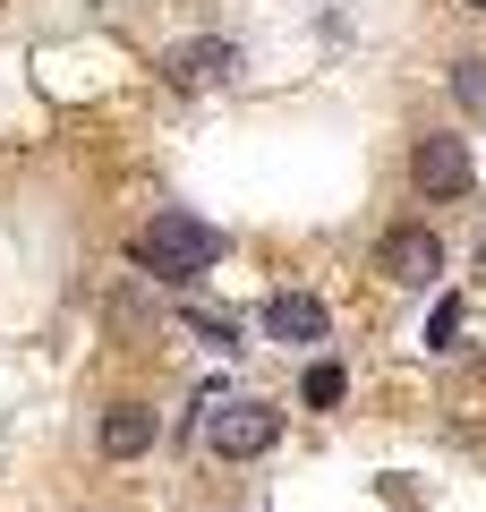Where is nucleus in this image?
Listing matches in <instances>:
<instances>
[{
    "label": "nucleus",
    "mask_w": 486,
    "mask_h": 512,
    "mask_svg": "<svg viewBox=\"0 0 486 512\" xmlns=\"http://www.w3.org/2000/svg\"><path fill=\"white\" fill-rule=\"evenodd\" d=\"M128 256H137L154 282H197V274H214V265H222V231L205 214H180V205H171V214H154L137 231V248H128Z\"/></svg>",
    "instance_id": "f257e3e1"
},
{
    "label": "nucleus",
    "mask_w": 486,
    "mask_h": 512,
    "mask_svg": "<svg viewBox=\"0 0 486 512\" xmlns=\"http://www.w3.org/2000/svg\"><path fill=\"white\" fill-rule=\"evenodd\" d=\"M342 393H350V376H342L333 359H324V367H307V384H299V402H307V410H333Z\"/></svg>",
    "instance_id": "6e6552de"
},
{
    "label": "nucleus",
    "mask_w": 486,
    "mask_h": 512,
    "mask_svg": "<svg viewBox=\"0 0 486 512\" xmlns=\"http://www.w3.org/2000/svg\"><path fill=\"white\" fill-rule=\"evenodd\" d=\"M478 256H486V248H478Z\"/></svg>",
    "instance_id": "ddd939ff"
},
{
    "label": "nucleus",
    "mask_w": 486,
    "mask_h": 512,
    "mask_svg": "<svg viewBox=\"0 0 486 512\" xmlns=\"http://www.w3.org/2000/svg\"><path fill=\"white\" fill-rule=\"evenodd\" d=\"M452 103H461V111H486V60H452Z\"/></svg>",
    "instance_id": "9d476101"
},
{
    "label": "nucleus",
    "mask_w": 486,
    "mask_h": 512,
    "mask_svg": "<svg viewBox=\"0 0 486 512\" xmlns=\"http://www.w3.org/2000/svg\"><path fill=\"white\" fill-rule=\"evenodd\" d=\"M376 274L401 282V291H427V282L444 274V239H435L427 222H401V231L376 239Z\"/></svg>",
    "instance_id": "39448f33"
},
{
    "label": "nucleus",
    "mask_w": 486,
    "mask_h": 512,
    "mask_svg": "<svg viewBox=\"0 0 486 512\" xmlns=\"http://www.w3.org/2000/svg\"><path fill=\"white\" fill-rule=\"evenodd\" d=\"M265 333H273V342H290V350H307V342L333 333V316H324L316 291H273L265 299Z\"/></svg>",
    "instance_id": "423d86ee"
},
{
    "label": "nucleus",
    "mask_w": 486,
    "mask_h": 512,
    "mask_svg": "<svg viewBox=\"0 0 486 512\" xmlns=\"http://www.w3.org/2000/svg\"><path fill=\"white\" fill-rule=\"evenodd\" d=\"M239 77V43L231 35H188L162 52V86H180V94H205V86H231Z\"/></svg>",
    "instance_id": "20e7f679"
},
{
    "label": "nucleus",
    "mask_w": 486,
    "mask_h": 512,
    "mask_svg": "<svg viewBox=\"0 0 486 512\" xmlns=\"http://www.w3.org/2000/svg\"><path fill=\"white\" fill-rule=\"evenodd\" d=\"M461 9H478V18H486V0H461Z\"/></svg>",
    "instance_id": "f8f14e48"
},
{
    "label": "nucleus",
    "mask_w": 486,
    "mask_h": 512,
    "mask_svg": "<svg viewBox=\"0 0 486 512\" xmlns=\"http://www.w3.org/2000/svg\"><path fill=\"white\" fill-rule=\"evenodd\" d=\"M154 436H162V419H154L145 402H111V410H103V453H111V461L154 453Z\"/></svg>",
    "instance_id": "0eeeda50"
},
{
    "label": "nucleus",
    "mask_w": 486,
    "mask_h": 512,
    "mask_svg": "<svg viewBox=\"0 0 486 512\" xmlns=\"http://www.w3.org/2000/svg\"><path fill=\"white\" fill-rule=\"evenodd\" d=\"M452 333H461V299H435V316H427V350H452Z\"/></svg>",
    "instance_id": "9b49d317"
},
{
    "label": "nucleus",
    "mask_w": 486,
    "mask_h": 512,
    "mask_svg": "<svg viewBox=\"0 0 486 512\" xmlns=\"http://www.w3.org/2000/svg\"><path fill=\"white\" fill-rule=\"evenodd\" d=\"M180 325L197 333V342H214V350H239V325H231V316H214V308H180Z\"/></svg>",
    "instance_id": "1a4fd4ad"
},
{
    "label": "nucleus",
    "mask_w": 486,
    "mask_h": 512,
    "mask_svg": "<svg viewBox=\"0 0 486 512\" xmlns=\"http://www.w3.org/2000/svg\"><path fill=\"white\" fill-rule=\"evenodd\" d=\"M205 410H214L205 419V453H222V461H256L282 444V410L273 402H205Z\"/></svg>",
    "instance_id": "f03ea898"
},
{
    "label": "nucleus",
    "mask_w": 486,
    "mask_h": 512,
    "mask_svg": "<svg viewBox=\"0 0 486 512\" xmlns=\"http://www.w3.org/2000/svg\"><path fill=\"white\" fill-rule=\"evenodd\" d=\"M469 180H478V163H469V146L461 137H444V128H427L410 146V188L427 205H452V197H469Z\"/></svg>",
    "instance_id": "7ed1b4c3"
}]
</instances>
